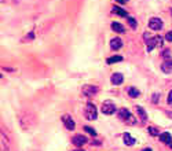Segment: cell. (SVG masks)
I'll return each mask as SVG.
<instances>
[{
  "label": "cell",
  "mask_w": 172,
  "mask_h": 151,
  "mask_svg": "<svg viewBox=\"0 0 172 151\" xmlns=\"http://www.w3.org/2000/svg\"><path fill=\"white\" fill-rule=\"evenodd\" d=\"M84 114H86V118L87 120H96V117H98V111H96V107L94 106L92 103H88L86 106V109H84Z\"/></svg>",
  "instance_id": "1"
},
{
  "label": "cell",
  "mask_w": 172,
  "mask_h": 151,
  "mask_svg": "<svg viewBox=\"0 0 172 151\" xmlns=\"http://www.w3.org/2000/svg\"><path fill=\"white\" fill-rule=\"evenodd\" d=\"M114 111H116V106H114V103H113L112 100H105L103 103H102V113H103V114L110 116V114H113Z\"/></svg>",
  "instance_id": "2"
},
{
  "label": "cell",
  "mask_w": 172,
  "mask_h": 151,
  "mask_svg": "<svg viewBox=\"0 0 172 151\" xmlns=\"http://www.w3.org/2000/svg\"><path fill=\"white\" fill-rule=\"evenodd\" d=\"M119 117H120V120H123V121L128 122V124H135V122H137V121H133V117L130 114L128 109H121V110H120Z\"/></svg>",
  "instance_id": "3"
},
{
  "label": "cell",
  "mask_w": 172,
  "mask_h": 151,
  "mask_svg": "<svg viewBox=\"0 0 172 151\" xmlns=\"http://www.w3.org/2000/svg\"><path fill=\"white\" fill-rule=\"evenodd\" d=\"M161 45H163V39H161L160 36L153 37V39H150L147 41V51L150 52V51H153L154 47H161Z\"/></svg>",
  "instance_id": "4"
},
{
  "label": "cell",
  "mask_w": 172,
  "mask_h": 151,
  "mask_svg": "<svg viewBox=\"0 0 172 151\" xmlns=\"http://www.w3.org/2000/svg\"><path fill=\"white\" fill-rule=\"evenodd\" d=\"M149 26L153 30H160V29H163V21H161L160 18H151L150 21H149Z\"/></svg>",
  "instance_id": "5"
},
{
  "label": "cell",
  "mask_w": 172,
  "mask_h": 151,
  "mask_svg": "<svg viewBox=\"0 0 172 151\" xmlns=\"http://www.w3.org/2000/svg\"><path fill=\"white\" fill-rule=\"evenodd\" d=\"M98 92V87H95V85H86L83 87V94L86 96H92L95 95Z\"/></svg>",
  "instance_id": "6"
},
{
  "label": "cell",
  "mask_w": 172,
  "mask_h": 151,
  "mask_svg": "<svg viewBox=\"0 0 172 151\" xmlns=\"http://www.w3.org/2000/svg\"><path fill=\"white\" fill-rule=\"evenodd\" d=\"M72 142H73L74 146H77V147H81V146H84L87 143V137L83 136V135H76V136L72 139Z\"/></svg>",
  "instance_id": "7"
},
{
  "label": "cell",
  "mask_w": 172,
  "mask_h": 151,
  "mask_svg": "<svg viewBox=\"0 0 172 151\" xmlns=\"http://www.w3.org/2000/svg\"><path fill=\"white\" fill-rule=\"evenodd\" d=\"M110 81H112V84H114V85H120V84L124 81V76L120 73H113Z\"/></svg>",
  "instance_id": "8"
},
{
  "label": "cell",
  "mask_w": 172,
  "mask_h": 151,
  "mask_svg": "<svg viewBox=\"0 0 172 151\" xmlns=\"http://www.w3.org/2000/svg\"><path fill=\"white\" fill-rule=\"evenodd\" d=\"M62 121H63L65 126L68 128L69 130H73V129H74V121L72 120L70 116H68V114H66V116H63V117H62Z\"/></svg>",
  "instance_id": "9"
},
{
  "label": "cell",
  "mask_w": 172,
  "mask_h": 151,
  "mask_svg": "<svg viewBox=\"0 0 172 151\" xmlns=\"http://www.w3.org/2000/svg\"><path fill=\"white\" fill-rule=\"evenodd\" d=\"M110 47H112L113 50H120V48L123 47L121 39H119V37H114V39H112V40H110Z\"/></svg>",
  "instance_id": "10"
},
{
  "label": "cell",
  "mask_w": 172,
  "mask_h": 151,
  "mask_svg": "<svg viewBox=\"0 0 172 151\" xmlns=\"http://www.w3.org/2000/svg\"><path fill=\"white\" fill-rule=\"evenodd\" d=\"M2 151H10V142L2 130Z\"/></svg>",
  "instance_id": "11"
},
{
  "label": "cell",
  "mask_w": 172,
  "mask_h": 151,
  "mask_svg": "<svg viewBox=\"0 0 172 151\" xmlns=\"http://www.w3.org/2000/svg\"><path fill=\"white\" fill-rule=\"evenodd\" d=\"M123 140H124V143H125L127 146H133L135 143H137L135 137H132L130 133H124V136H123Z\"/></svg>",
  "instance_id": "12"
},
{
  "label": "cell",
  "mask_w": 172,
  "mask_h": 151,
  "mask_svg": "<svg viewBox=\"0 0 172 151\" xmlns=\"http://www.w3.org/2000/svg\"><path fill=\"white\" fill-rule=\"evenodd\" d=\"M161 70L164 73H171L172 71V61H165V62L161 65Z\"/></svg>",
  "instance_id": "13"
},
{
  "label": "cell",
  "mask_w": 172,
  "mask_h": 151,
  "mask_svg": "<svg viewBox=\"0 0 172 151\" xmlns=\"http://www.w3.org/2000/svg\"><path fill=\"white\" fill-rule=\"evenodd\" d=\"M160 140L163 143H165V144H171V143H172V137H171V135H169L168 132H164V133H161L160 135Z\"/></svg>",
  "instance_id": "14"
},
{
  "label": "cell",
  "mask_w": 172,
  "mask_h": 151,
  "mask_svg": "<svg viewBox=\"0 0 172 151\" xmlns=\"http://www.w3.org/2000/svg\"><path fill=\"white\" fill-rule=\"evenodd\" d=\"M112 29L114 30V32H117V33H124L125 32L124 26H123L121 24H119V22H113V24H112Z\"/></svg>",
  "instance_id": "15"
},
{
  "label": "cell",
  "mask_w": 172,
  "mask_h": 151,
  "mask_svg": "<svg viewBox=\"0 0 172 151\" xmlns=\"http://www.w3.org/2000/svg\"><path fill=\"white\" fill-rule=\"evenodd\" d=\"M135 110H137V113L139 114V117H140L142 121H146V120H147V114H146V111L140 106H137V107H135Z\"/></svg>",
  "instance_id": "16"
},
{
  "label": "cell",
  "mask_w": 172,
  "mask_h": 151,
  "mask_svg": "<svg viewBox=\"0 0 172 151\" xmlns=\"http://www.w3.org/2000/svg\"><path fill=\"white\" fill-rule=\"evenodd\" d=\"M112 12L113 14H119V15H121V17H127V11H124L123 8H120V7H117V6H113V8H112Z\"/></svg>",
  "instance_id": "17"
},
{
  "label": "cell",
  "mask_w": 172,
  "mask_h": 151,
  "mask_svg": "<svg viewBox=\"0 0 172 151\" xmlns=\"http://www.w3.org/2000/svg\"><path fill=\"white\" fill-rule=\"evenodd\" d=\"M128 94H130L131 98H138V96H139V91H138L137 88H133V87H131V88L128 89Z\"/></svg>",
  "instance_id": "18"
},
{
  "label": "cell",
  "mask_w": 172,
  "mask_h": 151,
  "mask_svg": "<svg viewBox=\"0 0 172 151\" xmlns=\"http://www.w3.org/2000/svg\"><path fill=\"white\" fill-rule=\"evenodd\" d=\"M123 61V56H112V58H109V59H107V63H109V65H112V63H116V62H121Z\"/></svg>",
  "instance_id": "19"
},
{
  "label": "cell",
  "mask_w": 172,
  "mask_h": 151,
  "mask_svg": "<svg viewBox=\"0 0 172 151\" xmlns=\"http://www.w3.org/2000/svg\"><path fill=\"white\" fill-rule=\"evenodd\" d=\"M128 24H130V26L132 28V29H135V28H137V21H135V19H133V18H128Z\"/></svg>",
  "instance_id": "20"
},
{
  "label": "cell",
  "mask_w": 172,
  "mask_h": 151,
  "mask_svg": "<svg viewBox=\"0 0 172 151\" xmlns=\"http://www.w3.org/2000/svg\"><path fill=\"white\" fill-rule=\"evenodd\" d=\"M149 133H150L151 136H157V135H158V130L156 129V128L150 126V128H149Z\"/></svg>",
  "instance_id": "21"
},
{
  "label": "cell",
  "mask_w": 172,
  "mask_h": 151,
  "mask_svg": "<svg viewBox=\"0 0 172 151\" xmlns=\"http://www.w3.org/2000/svg\"><path fill=\"white\" fill-rule=\"evenodd\" d=\"M84 129H86L87 132H88V133H91L92 136H95V135H96V132H95V130L92 129V128H89V126H84Z\"/></svg>",
  "instance_id": "22"
},
{
  "label": "cell",
  "mask_w": 172,
  "mask_h": 151,
  "mask_svg": "<svg viewBox=\"0 0 172 151\" xmlns=\"http://www.w3.org/2000/svg\"><path fill=\"white\" fill-rule=\"evenodd\" d=\"M158 94H154V95H153V99H151V102H153V103H157L158 102Z\"/></svg>",
  "instance_id": "23"
},
{
  "label": "cell",
  "mask_w": 172,
  "mask_h": 151,
  "mask_svg": "<svg viewBox=\"0 0 172 151\" xmlns=\"http://www.w3.org/2000/svg\"><path fill=\"white\" fill-rule=\"evenodd\" d=\"M165 39L168 40V41H172V30H171V32H168V33H167Z\"/></svg>",
  "instance_id": "24"
},
{
  "label": "cell",
  "mask_w": 172,
  "mask_h": 151,
  "mask_svg": "<svg viewBox=\"0 0 172 151\" xmlns=\"http://www.w3.org/2000/svg\"><path fill=\"white\" fill-rule=\"evenodd\" d=\"M163 56L167 59V58H169V56H171V52H169L168 50H165V51H164V54H163Z\"/></svg>",
  "instance_id": "25"
},
{
  "label": "cell",
  "mask_w": 172,
  "mask_h": 151,
  "mask_svg": "<svg viewBox=\"0 0 172 151\" xmlns=\"http://www.w3.org/2000/svg\"><path fill=\"white\" fill-rule=\"evenodd\" d=\"M167 102H168L169 104H172V91L169 92V95H168V98H167Z\"/></svg>",
  "instance_id": "26"
},
{
  "label": "cell",
  "mask_w": 172,
  "mask_h": 151,
  "mask_svg": "<svg viewBox=\"0 0 172 151\" xmlns=\"http://www.w3.org/2000/svg\"><path fill=\"white\" fill-rule=\"evenodd\" d=\"M117 2H119V3H123V4H124L125 2H128V0H117Z\"/></svg>",
  "instance_id": "27"
},
{
  "label": "cell",
  "mask_w": 172,
  "mask_h": 151,
  "mask_svg": "<svg viewBox=\"0 0 172 151\" xmlns=\"http://www.w3.org/2000/svg\"><path fill=\"white\" fill-rule=\"evenodd\" d=\"M142 151H151V148H149V147H147V148H143Z\"/></svg>",
  "instance_id": "28"
},
{
  "label": "cell",
  "mask_w": 172,
  "mask_h": 151,
  "mask_svg": "<svg viewBox=\"0 0 172 151\" xmlns=\"http://www.w3.org/2000/svg\"><path fill=\"white\" fill-rule=\"evenodd\" d=\"M76 151H84V150H76Z\"/></svg>",
  "instance_id": "29"
},
{
  "label": "cell",
  "mask_w": 172,
  "mask_h": 151,
  "mask_svg": "<svg viewBox=\"0 0 172 151\" xmlns=\"http://www.w3.org/2000/svg\"><path fill=\"white\" fill-rule=\"evenodd\" d=\"M169 146H171V148H172V143H171V144H169Z\"/></svg>",
  "instance_id": "30"
}]
</instances>
